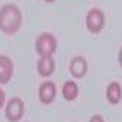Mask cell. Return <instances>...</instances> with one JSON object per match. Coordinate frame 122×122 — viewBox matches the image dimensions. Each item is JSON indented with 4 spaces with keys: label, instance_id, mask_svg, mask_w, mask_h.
Listing matches in <instances>:
<instances>
[{
    "label": "cell",
    "instance_id": "6da1fadb",
    "mask_svg": "<svg viewBox=\"0 0 122 122\" xmlns=\"http://www.w3.org/2000/svg\"><path fill=\"white\" fill-rule=\"evenodd\" d=\"M21 26V10L14 4H7L0 9V29L5 33H15Z\"/></svg>",
    "mask_w": 122,
    "mask_h": 122
},
{
    "label": "cell",
    "instance_id": "7c38bea8",
    "mask_svg": "<svg viewBox=\"0 0 122 122\" xmlns=\"http://www.w3.org/2000/svg\"><path fill=\"white\" fill-rule=\"evenodd\" d=\"M4 102H5V93L2 91V89H0V107L4 105Z\"/></svg>",
    "mask_w": 122,
    "mask_h": 122
},
{
    "label": "cell",
    "instance_id": "8992f818",
    "mask_svg": "<svg viewBox=\"0 0 122 122\" xmlns=\"http://www.w3.org/2000/svg\"><path fill=\"white\" fill-rule=\"evenodd\" d=\"M14 72L12 60L7 55H0V83H7Z\"/></svg>",
    "mask_w": 122,
    "mask_h": 122
},
{
    "label": "cell",
    "instance_id": "277c9868",
    "mask_svg": "<svg viewBox=\"0 0 122 122\" xmlns=\"http://www.w3.org/2000/svg\"><path fill=\"white\" fill-rule=\"evenodd\" d=\"M22 112H24V105H22V100L17 98V96H14V98L9 100V103H7V107H5V115L9 120L15 122V120H19L22 117Z\"/></svg>",
    "mask_w": 122,
    "mask_h": 122
},
{
    "label": "cell",
    "instance_id": "3957f363",
    "mask_svg": "<svg viewBox=\"0 0 122 122\" xmlns=\"http://www.w3.org/2000/svg\"><path fill=\"white\" fill-rule=\"evenodd\" d=\"M103 24H105V15H103V12L100 9H91L88 12V15H86V26H88V29L91 31V33H98V31H102Z\"/></svg>",
    "mask_w": 122,
    "mask_h": 122
},
{
    "label": "cell",
    "instance_id": "9c48e42d",
    "mask_svg": "<svg viewBox=\"0 0 122 122\" xmlns=\"http://www.w3.org/2000/svg\"><path fill=\"white\" fill-rule=\"evenodd\" d=\"M53 67H55L53 57H40V60H38V72L41 76H50L53 72Z\"/></svg>",
    "mask_w": 122,
    "mask_h": 122
},
{
    "label": "cell",
    "instance_id": "ba28073f",
    "mask_svg": "<svg viewBox=\"0 0 122 122\" xmlns=\"http://www.w3.org/2000/svg\"><path fill=\"white\" fill-rule=\"evenodd\" d=\"M107 98L110 103H119L122 98V88L117 81H112V83L107 86Z\"/></svg>",
    "mask_w": 122,
    "mask_h": 122
},
{
    "label": "cell",
    "instance_id": "8fae6325",
    "mask_svg": "<svg viewBox=\"0 0 122 122\" xmlns=\"http://www.w3.org/2000/svg\"><path fill=\"white\" fill-rule=\"evenodd\" d=\"M89 122H105L102 115H93L91 119H89Z\"/></svg>",
    "mask_w": 122,
    "mask_h": 122
},
{
    "label": "cell",
    "instance_id": "5bb4252c",
    "mask_svg": "<svg viewBox=\"0 0 122 122\" xmlns=\"http://www.w3.org/2000/svg\"><path fill=\"white\" fill-rule=\"evenodd\" d=\"M46 2H52V0H46Z\"/></svg>",
    "mask_w": 122,
    "mask_h": 122
},
{
    "label": "cell",
    "instance_id": "7a4b0ae2",
    "mask_svg": "<svg viewBox=\"0 0 122 122\" xmlns=\"http://www.w3.org/2000/svg\"><path fill=\"white\" fill-rule=\"evenodd\" d=\"M35 46H36V52L41 57H52V53L57 48V40L52 33H41L36 38Z\"/></svg>",
    "mask_w": 122,
    "mask_h": 122
},
{
    "label": "cell",
    "instance_id": "30bf717a",
    "mask_svg": "<svg viewBox=\"0 0 122 122\" xmlns=\"http://www.w3.org/2000/svg\"><path fill=\"white\" fill-rule=\"evenodd\" d=\"M77 91L79 89H77V84L74 81H67L62 88V95H64V98H67V100H74L77 96Z\"/></svg>",
    "mask_w": 122,
    "mask_h": 122
},
{
    "label": "cell",
    "instance_id": "4fadbf2b",
    "mask_svg": "<svg viewBox=\"0 0 122 122\" xmlns=\"http://www.w3.org/2000/svg\"><path fill=\"white\" fill-rule=\"evenodd\" d=\"M119 62H120V66H122V48H120V52H119Z\"/></svg>",
    "mask_w": 122,
    "mask_h": 122
},
{
    "label": "cell",
    "instance_id": "52a82bcc",
    "mask_svg": "<svg viewBox=\"0 0 122 122\" xmlns=\"http://www.w3.org/2000/svg\"><path fill=\"white\" fill-rule=\"evenodd\" d=\"M88 71V62L84 57H74V59L71 60V72L72 76L76 77H83Z\"/></svg>",
    "mask_w": 122,
    "mask_h": 122
},
{
    "label": "cell",
    "instance_id": "5b68a950",
    "mask_svg": "<svg viewBox=\"0 0 122 122\" xmlns=\"http://www.w3.org/2000/svg\"><path fill=\"white\" fill-rule=\"evenodd\" d=\"M57 95V88L55 84L52 83V81H45V83H41V86H40L38 89V96L40 100H41L43 103H50Z\"/></svg>",
    "mask_w": 122,
    "mask_h": 122
}]
</instances>
